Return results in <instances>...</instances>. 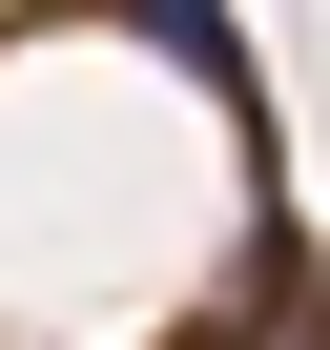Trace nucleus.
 <instances>
[{"label": "nucleus", "instance_id": "nucleus-1", "mask_svg": "<svg viewBox=\"0 0 330 350\" xmlns=\"http://www.w3.org/2000/svg\"><path fill=\"white\" fill-rule=\"evenodd\" d=\"M144 42L186 62V83H227V103H248V21H227V0H144Z\"/></svg>", "mask_w": 330, "mask_h": 350}]
</instances>
